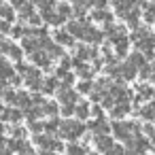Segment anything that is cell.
<instances>
[{
    "label": "cell",
    "mask_w": 155,
    "mask_h": 155,
    "mask_svg": "<svg viewBox=\"0 0 155 155\" xmlns=\"http://www.w3.org/2000/svg\"><path fill=\"white\" fill-rule=\"evenodd\" d=\"M81 132H83V125H81V123H74V121H72V123L66 121V123L62 125V134H64L66 138H77Z\"/></svg>",
    "instance_id": "6da1fadb"
},
{
    "label": "cell",
    "mask_w": 155,
    "mask_h": 155,
    "mask_svg": "<svg viewBox=\"0 0 155 155\" xmlns=\"http://www.w3.org/2000/svg\"><path fill=\"white\" fill-rule=\"evenodd\" d=\"M115 132H117V136H121V138H130V136L136 132V125H134V123H117V125H115Z\"/></svg>",
    "instance_id": "7a4b0ae2"
},
{
    "label": "cell",
    "mask_w": 155,
    "mask_h": 155,
    "mask_svg": "<svg viewBox=\"0 0 155 155\" xmlns=\"http://www.w3.org/2000/svg\"><path fill=\"white\" fill-rule=\"evenodd\" d=\"M106 155H123V151H121L117 144H110V147L106 149Z\"/></svg>",
    "instance_id": "3957f363"
},
{
    "label": "cell",
    "mask_w": 155,
    "mask_h": 155,
    "mask_svg": "<svg viewBox=\"0 0 155 155\" xmlns=\"http://www.w3.org/2000/svg\"><path fill=\"white\" fill-rule=\"evenodd\" d=\"M87 113H89V108H87L85 104H81V106H79V115H81V117H85Z\"/></svg>",
    "instance_id": "277c9868"
},
{
    "label": "cell",
    "mask_w": 155,
    "mask_h": 155,
    "mask_svg": "<svg viewBox=\"0 0 155 155\" xmlns=\"http://www.w3.org/2000/svg\"><path fill=\"white\" fill-rule=\"evenodd\" d=\"M140 96H142V98H149V96H151V89H149V87H142V89H140Z\"/></svg>",
    "instance_id": "5b68a950"
},
{
    "label": "cell",
    "mask_w": 155,
    "mask_h": 155,
    "mask_svg": "<svg viewBox=\"0 0 155 155\" xmlns=\"http://www.w3.org/2000/svg\"><path fill=\"white\" fill-rule=\"evenodd\" d=\"M70 153H72V155H83V149H81V147H72Z\"/></svg>",
    "instance_id": "8992f818"
},
{
    "label": "cell",
    "mask_w": 155,
    "mask_h": 155,
    "mask_svg": "<svg viewBox=\"0 0 155 155\" xmlns=\"http://www.w3.org/2000/svg\"><path fill=\"white\" fill-rule=\"evenodd\" d=\"M0 15H2V17H11V11L5 9V7H0Z\"/></svg>",
    "instance_id": "52a82bcc"
},
{
    "label": "cell",
    "mask_w": 155,
    "mask_h": 155,
    "mask_svg": "<svg viewBox=\"0 0 155 155\" xmlns=\"http://www.w3.org/2000/svg\"><path fill=\"white\" fill-rule=\"evenodd\" d=\"M58 38H60V43H70V38L66 34H58Z\"/></svg>",
    "instance_id": "ba28073f"
},
{
    "label": "cell",
    "mask_w": 155,
    "mask_h": 155,
    "mask_svg": "<svg viewBox=\"0 0 155 155\" xmlns=\"http://www.w3.org/2000/svg\"><path fill=\"white\" fill-rule=\"evenodd\" d=\"M0 155H11V153H0Z\"/></svg>",
    "instance_id": "9c48e42d"
}]
</instances>
